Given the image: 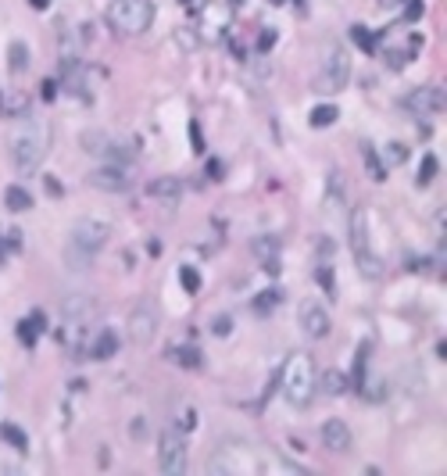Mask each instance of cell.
<instances>
[{
    "label": "cell",
    "instance_id": "6da1fadb",
    "mask_svg": "<svg viewBox=\"0 0 447 476\" xmlns=\"http://www.w3.org/2000/svg\"><path fill=\"white\" fill-rule=\"evenodd\" d=\"M47 150H50V129H47V122L29 119V122L15 133V140H11V162H15L18 176L40 172V162L47 157Z\"/></svg>",
    "mask_w": 447,
    "mask_h": 476
},
{
    "label": "cell",
    "instance_id": "e0dca14e",
    "mask_svg": "<svg viewBox=\"0 0 447 476\" xmlns=\"http://www.w3.org/2000/svg\"><path fill=\"white\" fill-rule=\"evenodd\" d=\"M90 311H93V297H86V294L65 297V319H86Z\"/></svg>",
    "mask_w": 447,
    "mask_h": 476
},
{
    "label": "cell",
    "instance_id": "5bb4252c",
    "mask_svg": "<svg viewBox=\"0 0 447 476\" xmlns=\"http://www.w3.org/2000/svg\"><path fill=\"white\" fill-rule=\"evenodd\" d=\"M315 387H322V394H329V398H340V394L351 391V383L340 369H326L322 376H315Z\"/></svg>",
    "mask_w": 447,
    "mask_h": 476
},
{
    "label": "cell",
    "instance_id": "74e56055",
    "mask_svg": "<svg viewBox=\"0 0 447 476\" xmlns=\"http://www.w3.org/2000/svg\"><path fill=\"white\" fill-rule=\"evenodd\" d=\"M54 93H58V83L47 79V83H43V100H54Z\"/></svg>",
    "mask_w": 447,
    "mask_h": 476
},
{
    "label": "cell",
    "instance_id": "484cf974",
    "mask_svg": "<svg viewBox=\"0 0 447 476\" xmlns=\"http://www.w3.org/2000/svg\"><path fill=\"white\" fill-rule=\"evenodd\" d=\"M107 143H111V136H107L104 129H90V133L83 136V147H86V150H93V154H104V150H107Z\"/></svg>",
    "mask_w": 447,
    "mask_h": 476
},
{
    "label": "cell",
    "instance_id": "44dd1931",
    "mask_svg": "<svg viewBox=\"0 0 447 476\" xmlns=\"http://www.w3.org/2000/svg\"><path fill=\"white\" fill-rule=\"evenodd\" d=\"M169 358H172L176 365H183V369H197V365H201V351H197L193 344H186V347H172V351H169Z\"/></svg>",
    "mask_w": 447,
    "mask_h": 476
},
{
    "label": "cell",
    "instance_id": "7a4b0ae2",
    "mask_svg": "<svg viewBox=\"0 0 447 476\" xmlns=\"http://www.w3.org/2000/svg\"><path fill=\"white\" fill-rule=\"evenodd\" d=\"M111 237V226L104 219H93V215H83L76 219L72 233H68V251H65V261L76 269H86L90 261L100 254V247L107 244Z\"/></svg>",
    "mask_w": 447,
    "mask_h": 476
},
{
    "label": "cell",
    "instance_id": "ab89813d",
    "mask_svg": "<svg viewBox=\"0 0 447 476\" xmlns=\"http://www.w3.org/2000/svg\"><path fill=\"white\" fill-rule=\"evenodd\" d=\"M272 43H275V32L268 29V32H261V47H258V50H268Z\"/></svg>",
    "mask_w": 447,
    "mask_h": 476
},
{
    "label": "cell",
    "instance_id": "83f0119b",
    "mask_svg": "<svg viewBox=\"0 0 447 476\" xmlns=\"http://www.w3.org/2000/svg\"><path fill=\"white\" fill-rule=\"evenodd\" d=\"M436 169H440V157L436 154H426L422 157V169H419V186H429L433 176H436Z\"/></svg>",
    "mask_w": 447,
    "mask_h": 476
},
{
    "label": "cell",
    "instance_id": "d4e9b609",
    "mask_svg": "<svg viewBox=\"0 0 447 476\" xmlns=\"http://www.w3.org/2000/svg\"><path fill=\"white\" fill-rule=\"evenodd\" d=\"M8 65H11V72H22L25 65H29V47L18 40V43H11V50H8Z\"/></svg>",
    "mask_w": 447,
    "mask_h": 476
},
{
    "label": "cell",
    "instance_id": "b9f144b4",
    "mask_svg": "<svg viewBox=\"0 0 447 476\" xmlns=\"http://www.w3.org/2000/svg\"><path fill=\"white\" fill-rule=\"evenodd\" d=\"M32 8H50V0H29Z\"/></svg>",
    "mask_w": 447,
    "mask_h": 476
},
{
    "label": "cell",
    "instance_id": "d6a6232c",
    "mask_svg": "<svg viewBox=\"0 0 447 476\" xmlns=\"http://www.w3.org/2000/svg\"><path fill=\"white\" fill-rule=\"evenodd\" d=\"M215 337H230V330H233V319H230V315H222V319H215Z\"/></svg>",
    "mask_w": 447,
    "mask_h": 476
},
{
    "label": "cell",
    "instance_id": "277c9868",
    "mask_svg": "<svg viewBox=\"0 0 447 476\" xmlns=\"http://www.w3.org/2000/svg\"><path fill=\"white\" fill-rule=\"evenodd\" d=\"M351 251H354V266L362 269L365 280H379L383 276V261L376 258L372 251V240H369V215H365V208H354L351 211Z\"/></svg>",
    "mask_w": 447,
    "mask_h": 476
},
{
    "label": "cell",
    "instance_id": "9a60e30c",
    "mask_svg": "<svg viewBox=\"0 0 447 476\" xmlns=\"http://www.w3.org/2000/svg\"><path fill=\"white\" fill-rule=\"evenodd\" d=\"M183 179H176V176H161V179H154L150 186H147V194L154 197V201H176V197H183Z\"/></svg>",
    "mask_w": 447,
    "mask_h": 476
},
{
    "label": "cell",
    "instance_id": "4316f807",
    "mask_svg": "<svg viewBox=\"0 0 447 476\" xmlns=\"http://www.w3.org/2000/svg\"><path fill=\"white\" fill-rule=\"evenodd\" d=\"M383 58H386V65H390V69H405V61H408V58H415V54H412V50H408L405 43H398V47H386V54H383Z\"/></svg>",
    "mask_w": 447,
    "mask_h": 476
},
{
    "label": "cell",
    "instance_id": "f6af8a7d",
    "mask_svg": "<svg viewBox=\"0 0 447 476\" xmlns=\"http://www.w3.org/2000/svg\"><path fill=\"white\" fill-rule=\"evenodd\" d=\"M272 4H283V0H272Z\"/></svg>",
    "mask_w": 447,
    "mask_h": 476
},
{
    "label": "cell",
    "instance_id": "52a82bcc",
    "mask_svg": "<svg viewBox=\"0 0 447 476\" xmlns=\"http://www.w3.org/2000/svg\"><path fill=\"white\" fill-rule=\"evenodd\" d=\"M157 465H161V472H169V476H183V472H186L190 458H186V441H183V434L169 430V434L157 437Z\"/></svg>",
    "mask_w": 447,
    "mask_h": 476
},
{
    "label": "cell",
    "instance_id": "ba28073f",
    "mask_svg": "<svg viewBox=\"0 0 447 476\" xmlns=\"http://www.w3.org/2000/svg\"><path fill=\"white\" fill-rule=\"evenodd\" d=\"M405 112L415 119H429L436 112H443V86H422L415 93L405 97Z\"/></svg>",
    "mask_w": 447,
    "mask_h": 476
},
{
    "label": "cell",
    "instance_id": "ee69618b",
    "mask_svg": "<svg viewBox=\"0 0 447 476\" xmlns=\"http://www.w3.org/2000/svg\"><path fill=\"white\" fill-rule=\"evenodd\" d=\"M179 4H193V0H179Z\"/></svg>",
    "mask_w": 447,
    "mask_h": 476
},
{
    "label": "cell",
    "instance_id": "ac0fdd59",
    "mask_svg": "<svg viewBox=\"0 0 447 476\" xmlns=\"http://www.w3.org/2000/svg\"><path fill=\"white\" fill-rule=\"evenodd\" d=\"M4 204H8L11 211H29V208H32V194H29L25 186H8V190H4Z\"/></svg>",
    "mask_w": 447,
    "mask_h": 476
},
{
    "label": "cell",
    "instance_id": "f35d334b",
    "mask_svg": "<svg viewBox=\"0 0 447 476\" xmlns=\"http://www.w3.org/2000/svg\"><path fill=\"white\" fill-rule=\"evenodd\" d=\"M47 186H50V194H54V197H61V194H65V190H61V183L54 179V176H47Z\"/></svg>",
    "mask_w": 447,
    "mask_h": 476
},
{
    "label": "cell",
    "instance_id": "8992f818",
    "mask_svg": "<svg viewBox=\"0 0 447 476\" xmlns=\"http://www.w3.org/2000/svg\"><path fill=\"white\" fill-rule=\"evenodd\" d=\"M347 83H351V58H347V50L340 43H333L326 50V58H322L318 76H315V93L333 97V93H340Z\"/></svg>",
    "mask_w": 447,
    "mask_h": 476
},
{
    "label": "cell",
    "instance_id": "836d02e7",
    "mask_svg": "<svg viewBox=\"0 0 447 476\" xmlns=\"http://www.w3.org/2000/svg\"><path fill=\"white\" fill-rule=\"evenodd\" d=\"M176 422H179L183 430H193V427H197V412H193V408H186V412H179V419H176Z\"/></svg>",
    "mask_w": 447,
    "mask_h": 476
},
{
    "label": "cell",
    "instance_id": "d590c367",
    "mask_svg": "<svg viewBox=\"0 0 447 476\" xmlns=\"http://www.w3.org/2000/svg\"><path fill=\"white\" fill-rule=\"evenodd\" d=\"M190 140H193V150H204V136H201V122H190Z\"/></svg>",
    "mask_w": 447,
    "mask_h": 476
},
{
    "label": "cell",
    "instance_id": "d6986e66",
    "mask_svg": "<svg viewBox=\"0 0 447 476\" xmlns=\"http://www.w3.org/2000/svg\"><path fill=\"white\" fill-rule=\"evenodd\" d=\"M340 119V112H337V104H318V108L311 112V129H326V126H333V122H337Z\"/></svg>",
    "mask_w": 447,
    "mask_h": 476
},
{
    "label": "cell",
    "instance_id": "603a6c76",
    "mask_svg": "<svg viewBox=\"0 0 447 476\" xmlns=\"http://www.w3.org/2000/svg\"><path fill=\"white\" fill-rule=\"evenodd\" d=\"M351 40L358 43V50H365V54H376V47H379V36L369 32L365 25H354V29H351Z\"/></svg>",
    "mask_w": 447,
    "mask_h": 476
},
{
    "label": "cell",
    "instance_id": "f1b7e54d",
    "mask_svg": "<svg viewBox=\"0 0 447 476\" xmlns=\"http://www.w3.org/2000/svg\"><path fill=\"white\" fill-rule=\"evenodd\" d=\"M179 283H183L186 294H197V290H201V273H197L193 266H183V269H179Z\"/></svg>",
    "mask_w": 447,
    "mask_h": 476
},
{
    "label": "cell",
    "instance_id": "9c48e42d",
    "mask_svg": "<svg viewBox=\"0 0 447 476\" xmlns=\"http://www.w3.org/2000/svg\"><path fill=\"white\" fill-rule=\"evenodd\" d=\"M297 319H301V326H304V333H308L311 340H322V337L333 330L329 311H326V304H318V301H301Z\"/></svg>",
    "mask_w": 447,
    "mask_h": 476
},
{
    "label": "cell",
    "instance_id": "cb8c5ba5",
    "mask_svg": "<svg viewBox=\"0 0 447 476\" xmlns=\"http://www.w3.org/2000/svg\"><path fill=\"white\" fill-rule=\"evenodd\" d=\"M279 301H283V290H275V287H272V290H261V294L254 297V311L265 315V311H272Z\"/></svg>",
    "mask_w": 447,
    "mask_h": 476
},
{
    "label": "cell",
    "instance_id": "3957f363",
    "mask_svg": "<svg viewBox=\"0 0 447 476\" xmlns=\"http://www.w3.org/2000/svg\"><path fill=\"white\" fill-rule=\"evenodd\" d=\"M279 387H283V398L294 408H308L315 398V362L311 355L297 351L287 358V365L279 369Z\"/></svg>",
    "mask_w": 447,
    "mask_h": 476
},
{
    "label": "cell",
    "instance_id": "8d00e7d4",
    "mask_svg": "<svg viewBox=\"0 0 447 476\" xmlns=\"http://www.w3.org/2000/svg\"><path fill=\"white\" fill-rule=\"evenodd\" d=\"M315 280H318V287L333 290V273H329V269H318V273H315Z\"/></svg>",
    "mask_w": 447,
    "mask_h": 476
},
{
    "label": "cell",
    "instance_id": "f546056e",
    "mask_svg": "<svg viewBox=\"0 0 447 476\" xmlns=\"http://www.w3.org/2000/svg\"><path fill=\"white\" fill-rule=\"evenodd\" d=\"M405 157H408V150L401 143H386L383 147V162H390V165H405Z\"/></svg>",
    "mask_w": 447,
    "mask_h": 476
},
{
    "label": "cell",
    "instance_id": "4fadbf2b",
    "mask_svg": "<svg viewBox=\"0 0 447 476\" xmlns=\"http://www.w3.org/2000/svg\"><path fill=\"white\" fill-rule=\"evenodd\" d=\"M129 330H133V340H147V337L157 330V311H154V304H147V301H143V304L133 311Z\"/></svg>",
    "mask_w": 447,
    "mask_h": 476
},
{
    "label": "cell",
    "instance_id": "60d3db41",
    "mask_svg": "<svg viewBox=\"0 0 447 476\" xmlns=\"http://www.w3.org/2000/svg\"><path fill=\"white\" fill-rule=\"evenodd\" d=\"M147 254H150V258H157V254H161V244H157V240H150V244H147Z\"/></svg>",
    "mask_w": 447,
    "mask_h": 476
},
{
    "label": "cell",
    "instance_id": "7c38bea8",
    "mask_svg": "<svg viewBox=\"0 0 447 476\" xmlns=\"http://www.w3.org/2000/svg\"><path fill=\"white\" fill-rule=\"evenodd\" d=\"M119 333L115 330H100V333H93L90 337V347H86V355L93 358V362H107V358H115V351H119Z\"/></svg>",
    "mask_w": 447,
    "mask_h": 476
},
{
    "label": "cell",
    "instance_id": "30bf717a",
    "mask_svg": "<svg viewBox=\"0 0 447 476\" xmlns=\"http://www.w3.org/2000/svg\"><path fill=\"white\" fill-rule=\"evenodd\" d=\"M90 183L100 186V190H107V194H122L129 186V169H119V165H107L104 162L97 172H90Z\"/></svg>",
    "mask_w": 447,
    "mask_h": 476
},
{
    "label": "cell",
    "instance_id": "e575fe53",
    "mask_svg": "<svg viewBox=\"0 0 447 476\" xmlns=\"http://www.w3.org/2000/svg\"><path fill=\"white\" fill-rule=\"evenodd\" d=\"M422 15V0H408V8H405V22H419Z\"/></svg>",
    "mask_w": 447,
    "mask_h": 476
},
{
    "label": "cell",
    "instance_id": "4dcf8cb0",
    "mask_svg": "<svg viewBox=\"0 0 447 476\" xmlns=\"http://www.w3.org/2000/svg\"><path fill=\"white\" fill-rule=\"evenodd\" d=\"M365 162H369V176H372V179H383V176H386V169L379 165V157H376V150H372L369 143H365Z\"/></svg>",
    "mask_w": 447,
    "mask_h": 476
},
{
    "label": "cell",
    "instance_id": "1f68e13d",
    "mask_svg": "<svg viewBox=\"0 0 447 476\" xmlns=\"http://www.w3.org/2000/svg\"><path fill=\"white\" fill-rule=\"evenodd\" d=\"M176 40L183 43V50H197V43H201V36L193 29H176Z\"/></svg>",
    "mask_w": 447,
    "mask_h": 476
},
{
    "label": "cell",
    "instance_id": "8fae6325",
    "mask_svg": "<svg viewBox=\"0 0 447 476\" xmlns=\"http://www.w3.org/2000/svg\"><path fill=\"white\" fill-rule=\"evenodd\" d=\"M322 444L333 451V455H344L351 448V430H347V422L344 419H326V427H322Z\"/></svg>",
    "mask_w": 447,
    "mask_h": 476
},
{
    "label": "cell",
    "instance_id": "7402d4cb",
    "mask_svg": "<svg viewBox=\"0 0 447 476\" xmlns=\"http://www.w3.org/2000/svg\"><path fill=\"white\" fill-rule=\"evenodd\" d=\"M254 254L265 261V266H268V261L275 266V258H279V240H275V237H258V240H254Z\"/></svg>",
    "mask_w": 447,
    "mask_h": 476
},
{
    "label": "cell",
    "instance_id": "ffe728a7",
    "mask_svg": "<svg viewBox=\"0 0 447 476\" xmlns=\"http://www.w3.org/2000/svg\"><path fill=\"white\" fill-rule=\"evenodd\" d=\"M0 437H4L15 451H29V437H25L22 427H15V422H4V427H0Z\"/></svg>",
    "mask_w": 447,
    "mask_h": 476
},
{
    "label": "cell",
    "instance_id": "7bdbcfd3",
    "mask_svg": "<svg viewBox=\"0 0 447 476\" xmlns=\"http://www.w3.org/2000/svg\"><path fill=\"white\" fill-rule=\"evenodd\" d=\"M379 4H398V0H379Z\"/></svg>",
    "mask_w": 447,
    "mask_h": 476
},
{
    "label": "cell",
    "instance_id": "5b68a950",
    "mask_svg": "<svg viewBox=\"0 0 447 476\" xmlns=\"http://www.w3.org/2000/svg\"><path fill=\"white\" fill-rule=\"evenodd\" d=\"M107 18L115 25V32H122V36H143L154 22V4L150 0H115Z\"/></svg>",
    "mask_w": 447,
    "mask_h": 476
},
{
    "label": "cell",
    "instance_id": "2e32d148",
    "mask_svg": "<svg viewBox=\"0 0 447 476\" xmlns=\"http://www.w3.org/2000/svg\"><path fill=\"white\" fill-rule=\"evenodd\" d=\"M43 326H47V315H43L40 308H36V311H29L25 319L18 323V340H22L25 347H32V344H36V337L43 333Z\"/></svg>",
    "mask_w": 447,
    "mask_h": 476
}]
</instances>
